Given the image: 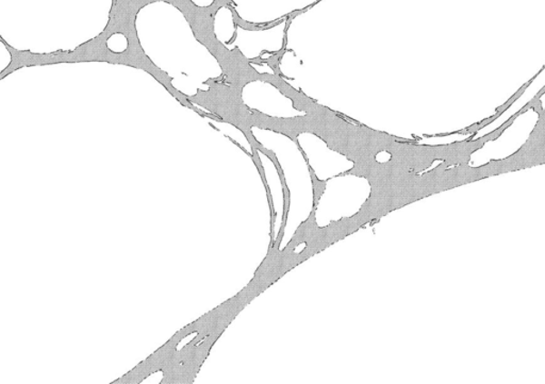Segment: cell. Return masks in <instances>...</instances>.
I'll return each instance as SVG.
<instances>
[{
  "label": "cell",
  "instance_id": "6da1fadb",
  "mask_svg": "<svg viewBox=\"0 0 545 384\" xmlns=\"http://www.w3.org/2000/svg\"><path fill=\"white\" fill-rule=\"evenodd\" d=\"M305 115L296 116L297 133H312L324 142L331 151L342 154L354 166L344 175L362 178L375 162L377 154L387 153L394 136L362 123H352L330 108L308 97L301 109Z\"/></svg>",
  "mask_w": 545,
  "mask_h": 384
},
{
  "label": "cell",
  "instance_id": "7a4b0ae2",
  "mask_svg": "<svg viewBox=\"0 0 545 384\" xmlns=\"http://www.w3.org/2000/svg\"><path fill=\"white\" fill-rule=\"evenodd\" d=\"M362 178L367 179L371 187L368 200L354 215L362 227L425 198L419 173L391 160L382 163L376 160Z\"/></svg>",
  "mask_w": 545,
  "mask_h": 384
},
{
  "label": "cell",
  "instance_id": "3957f363",
  "mask_svg": "<svg viewBox=\"0 0 545 384\" xmlns=\"http://www.w3.org/2000/svg\"><path fill=\"white\" fill-rule=\"evenodd\" d=\"M511 125L512 123L507 120L503 125L480 139L473 140L471 136L469 140L445 145H420L399 138L392 142L387 153L394 163L417 173L430 169L436 161H442L449 167L469 164L474 153L481 150L488 142L498 140Z\"/></svg>",
  "mask_w": 545,
  "mask_h": 384
},
{
  "label": "cell",
  "instance_id": "277c9868",
  "mask_svg": "<svg viewBox=\"0 0 545 384\" xmlns=\"http://www.w3.org/2000/svg\"><path fill=\"white\" fill-rule=\"evenodd\" d=\"M315 212L317 209L313 208L311 215L296 229L289 241L295 249L306 243V249L300 252L303 262L362 228L354 216L332 222L326 227H319Z\"/></svg>",
  "mask_w": 545,
  "mask_h": 384
},
{
  "label": "cell",
  "instance_id": "5b68a950",
  "mask_svg": "<svg viewBox=\"0 0 545 384\" xmlns=\"http://www.w3.org/2000/svg\"><path fill=\"white\" fill-rule=\"evenodd\" d=\"M283 234L284 231H280L274 241L270 244L268 256L259 266L253 281L249 286L241 290V294L250 302L274 284L278 279L303 262L300 253H295L296 249L292 245L288 243L286 249L280 251Z\"/></svg>",
  "mask_w": 545,
  "mask_h": 384
},
{
  "label": "cell",
  "instance_id": "8992f818",
  "mask_svg": "<svg viewBox=\"0 0 545 384\" xmlns=\"http://www.w3.org/2000/svg\"><path fill=\"white\" fill-rule=\"evenodd\" d=\"M531 110H534L539 117L528 141L511 156L488 162L486 167L489 178L545 164V109L542 107V102H538Z\"/></svg>",
  "mask_w": 545,
  "mask_h": 384
},
{
  "label": "cell",
  "instance_id": "52a82bcc",
  "mask_svg": "<svg viewBox=\"0 0 545 384\" xmlns=\"http://www.w3.org/2000/svg\"><path fill=\"white\" fill-rule=\"evenodd\" d=\"M545 66H543L541 68L540 71H539L536 75L534 77H532L530 82L526 83L523 86H521V88H520V90L516 93V94H513L511 96V98L510 99V101H507L503 106L499 107L497 110H495V114L488 117V119L486 120H482L480 123H474V125L464 128L462 130H460V132H456L453 133V134H462V135H472L474 136L477 133L480 132L481 129L485 128L488 125H490L491 123H493L495 120H498L499 117L503 114L505 113L506 110L510 109L511 104L513 103H515L516 101H518V99L520 97H521L523 95V93L526 91V89L529 88V86L534 83V80L540 75V74L544 71Z\"/></svg>",
  "mask_w": 545,
  "mask_h": 384
},
{
  "label": "cell",
  "instance_id": "ba28073f",
  "mask_svg": "<svg viewBox=\"0 0 545 384\" xmlns=\"http://www.w3.org/2000/svg\"><path fill=\"white\" fill-rule=\"evenodd\" d=\"M311 173L313 185V208L318 209L321 197L324 194L326 189V182L319 181L318 177L315 176V173L312 169Z\"/></svg>",
  "mask_w": 545,
  "mask_h": 384
},
{
  "label": "cell",
  "instance_id": "9c48e42d",
  "mask_svg": "<svg viewBox=\"0 0 545 384\" xmlns=\"http://www.w3.org/2000/svg\"><path fill=\"white\" fill-rule=\"evenodd\" d=\"M538 93H539V94H540L541 96H542L543 94H545V85H544V86H543V88H542L540 91H539Z\"/></svg>",
  "mask_w": 545,
  "mask_h": 384
}]
</instances>
